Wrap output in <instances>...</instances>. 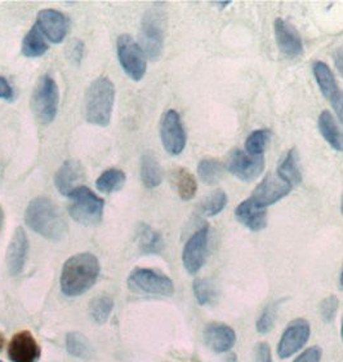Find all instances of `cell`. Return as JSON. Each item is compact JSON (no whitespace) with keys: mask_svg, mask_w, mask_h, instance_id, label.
Wrapping results in <instances>:
<instances>
[{"mask_svg":"<svg viewBox=\"0 0 343 362\" xmlns=\"http://www.w3.org/2000/svg\"><path fill=\"white\" fill-rule=\"evenodd\" d=\"M226 167L217 159L204 158L198 165L199 179L207 185H215L224 176Z\"/></svg>","mask_w":343,"mask_h":362,"instance_id":"cell-30","label":"cell"},{"mask_svg":"<svg viewBox=\"0 0 343 362\" xmlns=\"http://www.w3.org/2000/svg\"><path fill=\"white\" fill-rule=\"evenodd\" d=\"M66 349L70 355L79 360L88 361L93 357V347L88 338L82 332H68L66 335Z\"/></svg>","mask_w":343,"mask_h":362,"instance_id":"cell-29","label":"cell"},{"mask_svg":"<svg viewBox=\"0 0 343 362\" xmlns=\"http://www.w3.org/2000/svg\"><path fill=\"white\" fill-rule=\"evenodd\" d=\"M341 286L343 287V272H342V274H341Z\"/></svg>","mask_w":343,"mask_h":362,"instance_id":"cell-46","label":"cell"},{"mask_svg":"<svg viewBox=\"0 0 343 362\" xmlns=\"http://www.w3.org/2000/svg\"><path fill=\"white\" fill-rule=\"evenodd\" d=\"M164 4L157 3L145 12L140 30V45L146 57L151 61L159 60L163 53L165 39Z\"/></svg>","mask_w":343,"mask_h":362,"instance_id":"cell-4","label":"cell"},{"mask_svg":"<svg viewBox=\"0 0 343 362\" xmlns=\"http://www.w3.org/2000/svg\"><path fill=\"white\" fill-rule=\"evenodd\" d=\"M291 185H288L285 181L282 180L277 175L269 174L263 177V180L255 187L251 198H253L255 202L269 207L271 204L282 201L291 192Z\"/></svg>","mask_w":343,"mask_h":362,"instance_id":"cell-15","label":"cell"},{"mask_svg":"<svg viewBox=\"0 0 343 362\" xmlns=\"http://www.w3.org/2000/svg\"><path fill=\"white\" fill-rule=\"evenodd\" d=\"M204 341L215 354H226L235 346L236 332L227 325L213 322L204 329Z\"/></svg>","mask_w":343,"mask_h":362,"instance_id":"cell-19","label":"cell"},{"mask_svg":"<svg viewBox=\"0 0 343 362\" xmlns=\"http://www.w3.org/2000/svg\"><path fill=\"white\" fill-rule=\"evenodd\" d=\"M140 174H141L142 184L148 189L157 188L162 184L164 173L155 153L148 151L142 154Z\"/></svg>","mask_w":343,"mask_h":362,"instance_id":"cell-21","label":"cell"},{"mask_svg":"<svg viewBox=\"0 0 343 362\" xmlns=\"http://www.w3.org/2000/svg\"><path fill=\"white\" fill-rule=\"evenodd\" d=\"M276 175L288 185H291V188L297 187L302 182L299 154L296 148H291V151L284 156V158L277 166Z\"/></svg>","mask_w":343,"mask_h":362,"instance_id":"cell-22","label":"cell"},{"mask_svg":"<svg viewBox=\"0 0 343 362\" xmlns=\"http://www.w3.org/2000/svg\"><path fill=\"white\" fill-rule=\"evenodd\" d=\"M83 179L84 171L82 165L75 159H68L54 175V187L60 194L68 197L74 189L80 187Z\"/></svg>","mask_w":343,"mask_h":362,"instance_id":"cell-20","label":"cell"},{"mask_svg":"<svg viewBox=\"0 0 343 362\" xmlns=\"http://www.w3.org/2000/svg\"><path fill=\"white\" fill-rule=\"evenodd\" d=\"M338 298L336 295H330L325 298L320 305V313L323 320L325 322H332L333 318L336 317L337 310H338Z\"/></svg>","mask_w":343,"mask_h":362,"instance_id":"cell-37","label":"cell"},{"mask_svg":"<svg viewBox=\"0 0 343 362\" xmlns=\"http://www.w3.org/2000/svg\"><path fill=\"white\" fill-rule=\"evenodd\" d=\"M235 218L252 232H261L267 226V207L248 198L235 209Z\"/></svg>","mask_w":343,"mask_h":362,"instance_id":"cell-18","label":"cell"},{"mask_svg":"<svg viewBox=\"0 0 343 362\" xmlns=\"http://www.w3.org/2000/svg\"><path fill=\"white\" fill-rule=\"evenodd\" d=\"M271 131L269 129H255L251 135L246 137V151L251 156L261 157L271 140Z\"/></svg>","mask_w":343,"mask_h":362,"instance_id":"cell-31","label":"cell"},{"mask_svg":"<svg viewBox=\"0 0 343 362\" xmlns=\"http://www.w3.org/2000/svg\"><path fill=\"white\" fill-rule=\"evenodd\" d=\"M226 204H227V194L222 189H216L204 199L202 210L205 216L213 218V216H217L219 212L224 211Z\"/></svg>","mask_w":343,"mask_h":362,"instance_id":"cell-33","label":"cell"},{"mask_svg":"<svg viewBox=\"0 0 343 362\" xmlns=\"http://www.w3.org/2000/svg\"><path fill=\"white\" fill-rule=\"evenodd\" d=\"M39 30L43 33L45 39L53 45H60L68 37L70 30V20L66 15L53 8L42 9L37 16Z\"/></svg>","mask_w":343,"mask_h":362,"instance_id":"cell-13","label":"cell"},{"mask_svg":"<svg viewBox=\"0 0 343 362\" xmlns=\"http://www.w3.org/2000/svg\"><path fill=\"white\" fill-rule=\"evenodd\" d=\"M341 338H342V341H343V321H342V325H341Z\"/></svg>","mask_w":343,"mask_h":362,"instance_id":"cell-45","label":"cell"},{"mask_svg":"<svg viewBox=\"0 0 343 362\" xmlns=\"http://www.w3.org/2000/svg\"><path fill=\"white\" fill-rule=\"evenodd\" d=\"M13 98H15V92H13L12 86L9 84L4 76H0V100L12 101Z\"/></svg>","mask_w":343,"mask_h":362,"instance_id":"cell-40","label":"cell"},{"mask_svg":"<svg viewBox=\"0 0 343 362\" xmlns=\"http://www.w3.org/2000/svg\"><path fill=\"white\" fill-rule=\"evenodd\" d=\"M277 307H279V302L271 303L263 310L261 316L258 317V320H257V324H255L257 332L266 334L274 327Z\"/></svg>","mask_w":343,"mask_h":362,"instance_id":"cell-35","label":"cell"},{"mask_svg":"<svg viewBox=\"0 0 343 362\" xmlns=\"http://www.w3.org/2000/svg\"><path fill=\"white\" fill-rule=\"evenodd\" d=\"M231 4V1H226V3H222V1H219V3H216L217 7L224 8L229 7Z\"/></svg>","mask_w":343,"mask_h":362,"instance_id":"cell-43","label":"cell"},{"mask_svg":"<svg viewBox=\"0 0 343 362\" xmlns=\"http://www.w3.org/2000/svg\"><path fill=\"white\" fill-rule=\"evenodd\" d=\"M115 93V86L107 76H98L92 81L84 98L85 121L93 126L107 127L112 122Z\"/></svg>","mask_w":343,"mask_h":362,"instance_id":"cell-3","label":"cell"},{"mask_svg":"<svg viewBox=\"0 0 343 362\" xmlns=\"http://www.w3.org/2000/svg\"><path fill=\"white\" fill-rule=\"evenodd\" d=\"M311 335V326L305 318H297L291 321L284 330L277 344V356L282 360H287L296 355L306 346Z\"/></svg>","mask_w":343,"mask_h":362,"instance_id":"cell-10","label":"cell"},{"mask_svg":"<svg viewBox=\"0 0 343 362\" xmlns=\"http://www.w3.org/2000/svg\"><path fill=\"white\" fill-rule=\"evenodd\" d=\"M318 126L321 136L325 141L337 151H343V134L337 124L335 117L329 110L321 112L318 119Z\"/></svg>","mask_w":343,"mask_h":362,"instance_id":"cell-24","label":"cell"},{"mask_svg":"<svg viewBox=\"0 0 343 362\" xmlns=\"http://www.w3.org/2000/svg\"><path fill=\"white\" fill-rule=\"evenodd\" d=\"M323 351L319 347H311L302 352L293 362H321Z\"/></svg>","mask_w":343,"mask_h":362,"instance_id":"cell-39","label":"cell"},{"mask_svg":"<svg viewBox=\"0 0 343 362\" xmlns=\"http://www.w3.org/2000/svg\"><path fill=\"white\" fill-rule=\"evenodd\" d=\"M160 139L165 151L171 156H179L185 151L187 135L183 123L176 110L165 112L160 122Z\"/></svg>","mask_w":343,"mask_h":362,"instance_id":"cell-9","label":"cell"},{"mask_svg":"<svg viewBox=\"0 0 343 362\" xmlns=\"http://www.w3.org/2000/svg\"><path fill=\"white\" fill-rule=\"evenodd\" d=\"M276 45L279 51L288 59H296L303 53V43L297 29L283 18H276L274 23Z\"/></svg>","mask_w":343,"mask_h":362,"instance_id":"cell-16","label":"cell"},{"mask_svg":"<svg viewBox=\"0 0 343 362\" xmlns=\"http://www.w3.org/2000/svg\"><path fill=\"white\" fill-rule=\"evenodd\" d=\"M114 310V300L107 295H101L95 298L90 304V317L97 324H104Z\"/></svg>","mask_w":343,"mask_h":362,"instance_id":"cell-32","label":"cell"},{"mask_svg":"<svg viewBox=\"0 0 343 362\" xmlns=\"http://www.w3.org/2000/svg\"><path fill=\"white\" fill-rule=\"evenodd\" d=\"M131 291L138 294L171 296L174 294V285L168 276L150 268H136L127 279Z\"/></svg>","mask_w":343,"mask_h":362,"instance_id":"cell-7","label":"cell"},{"mask_svg":"<svg viewBox=\"0 0 343 362\" xmlns=\"http://www.w3.org/2000/svg\"><path fill=\"white\" fill-rule=\"evenodd\" d=\"M127 175L119 168H109L98 176L96 187L104 194H112L124 188Z\"/></svg>","mask_w":343,"mask_h":362,"instance_id":"cell-28","label":"cell"},{"mask_svg":"<svg viewBox=\"0 0 343 362\" xmlns=\"http://www.w3.org/2000/svg\"><path fill=\"white\" fill-rule=\"evenodd\" d=\"M25 223L32 232L49 241H61L68 234V221L48 197L31 199L25 210Z\"/></svg>","mask_w":343,"mask_h":362,"instance_id":"cell-1","label":"cell"},{"mask_svg":"<svg viewBox=\"0 0 343 362\" xmlns=\"http://www.w3.org/2000/svg\"><path fill=\"white\" fill-rule=\"evenodd\" d=\"M116 51L124 73L135 82L142 81L148 70V57L140 43L129 34H123L116 40Z\"/></svg>","mask_w":343,"mask_h":362,"instance_id":"cell-8","label":"cell"},{"mask_svg":"<svg viewBox=\"0 0 343 362\" xmlns=\"http://www.w3.org/2000/svg\"><path fill=\"white\" fill-rule=\"evenodd\" d=\"M253 362H272L271 347L266 341H260L254 346Z\"/></svg>","mask_w":343,"mask_h":362,"instance_id":"cell-38","label":"cell"},{"mask_svg":"<svg viewBox=\"0 0 343 362\" xmlns=\"http://www.w3.org/2000/svg\"><path fill=\"white\" fill-rule=\"evenodd\" d=\"M330 103H332V106H333V109H335V112H336L337 117H338V119L343 124V92L342 90H339L338 93H337L335 98L330 100Z\"/></svg>","mask_w":343,"mask_h":362,"instance_id":"cell-41","label":"cell"},{"mask_svg":"<svg viewBox=\"0 0 343 362\" xmlns=\"http://www.w3.org/2000/svg\"><path fill=\"white\" fill-rule=\"evenodd\" d=\"M48 48L49 45L47 43V39L43 35V33L39 30L37 25H34L23 37V45H21V52L23 56L29 59H37L40 56H44Z\"/></svg>","mask_w":343,"mask_h":362,"instance_id":"cell-26","label":"cell"},{"mask_svg":"<svg viewBox=\"0 0 343 362\" xmlns=\"http://www.w3.org/2000/svg\"><path fill=\"white\" fill-rule=\"evenodd\" d=\"M226 168L236 179L246 182L258 179L265 170V158L263 156H251L246 151L234 149L229 156Z\"/></svg>","mask_w":343,"mask_h":362,"instance_id":"cell-12","label":"cell"},{"mask_svg":"<svg viewBox=\"0 0 343 362\" xmlns=\"http://www.w3.org/2000/svg\"><path fill=\"white\" fill-rule=\"evenodd\" d=\"M137 240H138L140 250L143 254H148V255L160 254L164 249V241L162 234L146 224H142L138 228Z\"/></svg>","mask_w":343,"mask_h":362,"instance_id":"cell-27","label":"cell"},{"mask_svg":"<svg viewBox=\"0 0 343 362\" xmlns=\"http://www.w3.org/2000/svg\"><path fill=\"white\" fill-rule=\"evenodd\" d=\"M29 254V238L23 228H16L7 249V267L11 276L21 274Z\"/></svg>","mask_w":343,"mask_h":362,"instance_id":"cell-17","label":"cell"},{"mask_svg":"<svg viewBox=\"0 0 343 362\" xmlns=\"http://www.w3.org/2000/svg\"><path fill=\"white\" fill-rule=\"evenodd\" d=\"M42 348L29 330L16 332L8 346V357L12 362H37Z\"/></svg>","mask_w":343,"mask_h":362,"instance_id":"cell-14","label":"cell"},{"mask_svg":"<svg viewBox=\"0 0 343 362\" xmlns=\"http://www.w3.org/2000/svg\"><path fill=\"white\" fill-rule=\"evenodd\" d=\"M193 290H194L196 302L199 303L200 305H208L216 298V290L207 279H195Z\"/></svg>","mask_w":343,"mask_h":362,"instance_id":"cell-34","label":"cell"},{"mask_svg":"<svg viewBox=\"0 0 343 362\" xmlns=\"http://www.w3.org/2000/svg\"><path fill=\"white\" fill-rule=\"evenodd\" d=\"M4 341H6V339H4V337H3V334L0 332V351L3 349V347H4Z\"/></svg>","mask_w":343,"mask_h":362,"instance_id":"cell-44","label":"cell"},{"mask_svg":"<svg viewBox=\"0 0 343 362\" xmlns=\"http://www.w3.org/2000/svg\"><path fill=\"white\" fill-rule=\"evenodd\" d=\"M71 219L84 226H96L104 218V201L90 188L80 185L68 196Z\"/></svg>","mask_w":343,"mask_h":362,"instance_id":"cell-5","label":"cell"},{"mask_svg":"<svg viewBox=\"0 0 343 362\" xmlns=\"http://www.w3.org/2000/svg\"><path fill=\"white\" fill-rule=\"evenodd\" d=\"M313 73L323 96L330 101L339 92L336 76L333 74L332 69L323 61H315L313 65Z\"/></svg>","mask_w":343,"mask_h":362,"instance_id":"cell-23","label":"cell"},{"mask_svg":"<svg viewBox=\"0 0 343 362\" xmlns=\"http://www.w3.org/2000/svg\"><path fill=\"white\" fill-rule=\"evenodd\" d=\"M341 212H342V215H343V196H342V202H341Z\"/></svg>","mask_w":343,"mask_h":362,"instance_id":"cell-47","label":"cell"},{"mask_svg":"<svg viewBox=\"0 0 343 362\" xmlns=\"http://www.w3.org/2000/svg\"><path fill=\"white\" fill-rule=\"evenodd\" d=\"M100 272L97 257L90 252H80L68 257L61 272V291L70 298L88 293L97 282Z\"/></svg>","mask_w":343,"mask_h":362,"instance_id":"cell-2","label":"cell"},{"mask_svg":"<svg viewBox=\"0 0 343 362\" xmlns=\"http://www.w3.org/2000/svg\"><path fill=\"white\" fill-rule=\"evenodd\" d=\"M172 182L182 201H191L198 192V182L194 175L183 167L172 171Z\"/></svg>","mask_w":343,"mask_h":362,"instance_id":"cell-25","label":"cell"},{"mask_svg":"<svg viewBox=\"0 0 343 362\" xmlns=\"http://www.w3.org/2000/svg\"><path fill=\"white\" fill-rule=\"evenodd\" d=\"M84 52H85V47L80 39H71L65 48V54L68 62L76 66L82 64Z\"/></svg>","mask_w":343,"mask_h":362,"instance_id":"cell-36","label":"cell"},{"mask_svg":"<svg viewBox=\"0 0 343 362\" xmlns=\"http://www.w3.org/2000/svg\"><path fill=\"white\" fill-rule=\"evenodd\" d=\"M333 60H335V65L338 70V73L343 76V45L338 47L335 53H333Z\"/></svg>","mask_w":343,"mask_h":362,"instance_id":"cell-42","label":"cell"},{"mask_svg":"<svg viewBox=\"0 0 343 362\" xmlns=\"http://www.w3.org/2000/svg\"><path fill=\"white\" fill-rule=\"evenodd\" d=\"M60 90L52 76L45 74L37 81L31 96V109L37 122L42 124H51L59 113Z\"/></svg>","mask_w":343,"mask_h":362,"instance_id":"cell-6","label":"cell"},{"mask_svg":"<svg viewBox=\"0 0 343 362\" xmlns=\"http://www.w3.org/2000/svg\"><path fill=\"white\" fill-rule=\"evenodd\" d=\"M209 228L198 229L188 240L182 251V263L190 274H196L205 264L208 255Z\"/></svg>","mask_w":343,"mask_h":362,"instance_id":"cell-11","label":"cell"}]
</instances>
